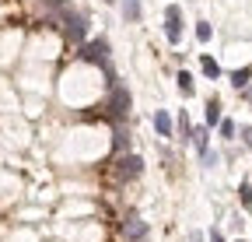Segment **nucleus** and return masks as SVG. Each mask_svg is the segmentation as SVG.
I'll list each match as a JSON object with an SVG mask.
<instances>
[{
	"label": "nucleus",
	"instance_id": "1",
	"mask_svg": "<svg viewBox=\"0 0 252 242\" xmlns=\"http://www.w3.org/2000/svg\"><path fill=\"white\" fill-rule=\"evenodd\" d=\"M60 21H63V35H67V42H84L88 39V18L74 7H63L60 11Z\"/></svg>",
	"mask_w": 252,
	"mask_h": 242
},
{
	"label": "nucleus",
	"instance_id": "12",
	"mask_svg": "<svg viewBox=\"0 0 252 242\" xmlns=\"http://www.w3.org/2000/svg\"><path fill=\"white\" fill-rule=\"evenodd\" d=\"M249 81H252V70H249V67H242V70H235V74H231V84L238 88V92H242Z\"/></svg>",
	"mask_w": 252,
	"mask_h": 242
},
{
	"label": "nucleus",
	"instance_id": "11",
	"mask_svg": "<svg viewBox=\"0 0 252 242\" xmlns=\"http://www.w3.org/2000/svg\"><path fill=\"white\" fill-rule=\"evenodd\" d=\"M214 123H220V102L217 99L207 102V127H214Z\"/></svg>",
	"mask_w": 252,
	"mask_h": 242
},
{
	"label": "nucleus",
	"instance_id": "3",
	"mask_svg": "<svg viewBox=\"0 0 252 242\" xmlns=\"http://www.w3.org/2000/svg\"><path fill=\"white\" fill-rule=\"evenodd\" d=\"M105 109H109L116 119H123L126 112H130V92H126L123 84H112V88H109V102H105Z\"/></svg>",
	"mask_w": 252,
	"mask_h": 242
},
{
	"label": "nucleus",
	"instance_id": "19",
	"mask_svg": "<svg viewBox=\"0 0 252 242\" xmlns=\"http://www.w3.org/2000/svg\"><path fill=\"white\" fill-rule=\"evenodd\" d=\"M242 140H245V144L252 147V127H245V130H242Z\"/></svg>",
	"mask_w": 252,
	"mask_h": 242
},
{
	"label": "nucleus",
	"instance_id": "10",
	"mask_svg": "<svg viewBox=\"0 0 252 242\" xmlns=\"http://www.w3.org/2000/svg\"><path fill=\"white\" fill-rule=\"evenodd\" d=\"M200 67H203V74H207V77H214V81L220 77V64H217L214 56H203V60H200Z\"/></svg>",
	"mask_w": 252,
	"mask_h": 242
},
{
	"label": "nucleus",
	"instance_id": "16",
	"mask_svg": "<svg viewBox=\"0 0 252 242\" xmlns=\"http://www.w3.org/2000/svg\"><path fill=\"white\" fill-rule=\"evenodd\" d=\"M42 4H46V7H49L53 14H60L63 7H70V4H67V0H42Z\"/></svg>",
	"mask_w": 252,
	"mask_h": 242
},
{
	"label": "nucleus",
	"instance_id": "13",
	"mask_svg": "<svg viewBox=\"0 0 252 242\" xmlns=\"http://www.w3.org/2000/svg\"><path fill=\"white\" fill-rule=\"evenodd\" d=\"M238 200H242V207H245V210H252V186H249V183H242V186H238Z\"/></svg>",
	"mask_w": 252,
	"mask_h": 242
},
{
	"label": "nucleus",
	"instance_id": "2",
	"mask_svg": "<svg viewBox=\"0 0 252 242\" xmlns=\"http://www.w3.org/2000/svg\"><path fill=\"white\" fill-rule=\"evenodd\" d=\"M109 39H94V42H84L81 49H77V56L84 60V64H98V67H105L109 64Z\"/></svg>",
	"mask_w": 252,
	"mask_h": 242
},
{
	"label": "nucleus",
	"instance_id": "18",
	"mask_svg": "<svg viewBox=\"0 0 252 242\" xmlns=\"http://www.w3.org/2000/svg\"><path fill=\"white\" fill-rule=\"evenodd\" d=\"M203 165H207V169H214V165H217V155H214V151H210V147L203 151Z\"/></svg>",
	"mask_w": 252,
	"mask_h": 242
},
{
	"label": "nucleus",
	"instance_id": "4",
	"mask_svg": "<svg viewBox=\"0 0 252 242\" xmlns=\"http://www.w3.org/2000/svg\"><path fill=\"white\" fill-rule=\"evenodd\" d=\"M140 172H144V162L137 155H123L116 162V179H119V183H130V179H137Z\"/></svg>",
	"mask_w": 252,
	"mask_h": 242
},
{
	"label": "nucleus",
	"instance_id": "15",
	"mask_svg": "<svg viewBox=\"0 0 252 242\" xmlns=\"http://www.w3.org/2000/svg\"><path fill=\"white\" fill-rule=\"evenodd\" d=\"M210 35H214V28H210L207 21H200V25H196V39H200V42H210Z\"/></svg>",
	"mask_w": 252,
	"mask_h": 242
},
{
	"label": "nucleus",
	"instance_id": "20",
	"mask_svg": "<svg viewBox=\"0 0 252 242\" xmlns=\"http://www.w3.org/2000/svg\"><path fill=\"white\" fill-rule=\"evenodd\" d=\"M242 92H245V102H249V105H252V81H249V84H245V88H242Z\"/></svg>",
	"mask_w": 252,
	"mask_h": 242
},
{
	"label": "nucleus",
	"instance_id": "8",
	"mask_svg": "<svg viewBox=\"0 0 252 242\" xmlns=\"http://www.w3.org/2000/svg\"><path fill=\"white\" fill-rule=\"evenodd\" d=\"M119 4H123V18L126 21H140V14H144L140 0H119Z\"/></svg>",
	"mask_w": 252,
	"mask_h": 242
},
{
	"label": "nucleus",
	"instance_id": "9",
	"mask_svg": "<svg viewBox=\"0 0 252 242\" xmlns=\"http://www.w3.org/2000/svg\"><path fill=\"white\" fill-rule=\"evenodd\" d=\"M175 81H179V92H182V95H193V92H196L193 74H189V70H179V77H175Z\"/></svg>",
	"mask_w": 252,
	"mask_h": 242
},
{
	"label": "nucleus",
	"instance_id": "23",
	"mask_svg": "<svg viewBox=\"0 0 252 242\" xmlns=\"http://www.w3.org/2000/svg\"><path fill=\"white\" fill-rule=\"evenodd\" d=\"M238 242H245V239H238Z\"/></svg>",
	"mask_w": 252,
	"mask_h": 242
},
{
	"label": "nucleus",
	"instance_id": "17",
	"mask_svg": "<svg viewBox=\"0 0 252 242\" xmlns=\"http://www.w3.org/2000/svg\"><path fill=\"white\" fill-rule=\"evenodd\" d=\"M220 137H235V123H231V119H220Z\"/></svg>",
	"mask_w": 252,
	"mask_h": 242
},
{
	"label": "nucleus",
	"instance_id": "21",
	"mask_svg": "<svg viewBox=\"0 0 252 242\" xmlns=\"http://www.w3.org/2000/svg\"><path fill=\"white\" fill-rule=\"evenodd\" d=\"M210 242H224V239H220V232H217V228L210 232Z\"/></svg>",
	"mask_w": 252,
	"mask_h": 242
},
{
	"label": "nucleus",
	"instance_id": "5",
	"mask_svg": "<svg viewBox=\"0 0 252 242\" xmlns=\"http://www.w3.org/2000/svg\"><path fill=\"white\" fill-rule=\"evenodd\" d=\"M165 35H168V42H172V46L182 39V11H179L175 4H168V7H165Z\"/></svg>",
	"mask_w": 252,
	"mask_h": 242
},
{
	"label": "nucleus",
	"instance_id": "22",
	"mask_svg": "<svg viewBox=\"0 0 252 242\" xmlns=\"http://www.w3.org/2000/svg\"><path fill=\"white\" fill-rule=\"evenodd\" d=\"M105 4H119V0H105Z\"/></svg>",
	"mask_w": 252,
	"mask_h": 242
},
{
	"label": "nucleus",
	"instance_id": "6",
	"mask_svg": "<svg viewBox=\"0 0 252 242\" xmlns=\"http://www.w3.org/2000/svg\"><path fill=\"white\" fill-rule=\"evenodd\" d=\"M123 232H126V239H133V242H140L144 235H147V225L140 221V214H126V221H123Z\"/></svg>",
	"mask_w": 252,
	"mask_h": 242
},
{
	"label": "nucleus",
	"instance_id": "7",
	"mask_svg": "<svg viewBox=\"0 0 252 242\" xmlns=\"http://www.w3.org/2000/svg\"><path fill=\"white\" fill-rule=\"evenodd\" d=\"M154 130L161 134V137H172V116H168L165 109H158V116H154Z\"/></svg>",
	"mask_w": 252,
	"mask_h": 242
},
{
	"label": "nucleus",
	"instance_id": "14",
	"mask_svg": "<svg viewBox=\"0 0 252 242\" xmlns=\"http://www.w3.org/2000/svg\"><path fill=\"white\" fill-rule=\"evenodd\" d=\"M193 144H196V151H207V127L193 130Z\"/></svg>",
	"mask_w": 252,
	"mask_h": 242
}]
</instances>
